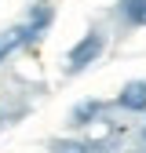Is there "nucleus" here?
<instances>
[{
	"instance_id": "nucleus-7",
	"label": "nucleus",
	"mask_w": 146,
	"mask_h": 153,
	"mask_svg": "<svg viewBox=\"0 0 146 153\" xmlns=\"http://www.w3.org/2000/svg\"><path fill=\"white\" fill-rule=\"evenodd\" d=\"M139 146H146V124H142V131H139Z\"/></svg>"
},
{
	"instance_id": "nucleus-6",
	"label": "nucleus",
	"mask_w": 146,
	"mask_h": 153,
	"mask_svg": "<svg viewBox=\"0 0 146 153\" xmlns=\"http://www.w3.org/2000/svg\"><path fill=\"white\" fill-rule=\"evenodd\" d=\"M106 113V102H99V99H88V102H80V106H73V128H91L99 117Z\"/></svg>"
},
{
	"instance_id": "nucleus-1",
	"label": "nucleus",
	"mask_w": 146,
	"mask_h": 153,
	"mask_svg": "<svg viewBox=\"0 0 146 153\" xmlns=\"http://www.w3.org/2000/svg\"><path fill=\"white\" fill-rule=\"evenodd\" d=\"M102 51H106V33H102V29H88L80 40L66 51V73H69V76L84 73L88 66H95V62L102 59Z\"/></svg>"
},
{
	"instance_id": "nucleus-5",
	"label": "nucleus",
	"mask_w": 146,
	"mask_h": 153,
	"mask_svg": "<svg viewBox=\"0 0 146 153\" xmlns=\"http://www.w3.org/2000/svg\"><path fill=\"white\" fill-rule=\"evenodd\" d=\"M117 18L132 29L146 26V0H117Z\"/></svg>"
},
{
	"instance_id": "nucleus-3",
	"label": "nucleus",
	"mask_w": 146,
	"mask_h": 153,
	"mask_svg": "<svg viewBox=\"0 0 146 153\" xmlns=\"http://www.w3.org/2000/svg\"><path fill=\"white\" fill-rule=\"evenodd\" d=\"M117 106L128 113H146V80H128L117 95Z\"/></svg>"
},
{
	"instance_id": "nucleus-2",
	"label": "nucleus",
	"mask_w": 146,
	"mask_h": 153,
	"mask_svg": "<svg viewBox=\"0 0 146 153\" xmlns=\"http://www.w3.org/2000/svg\"><path fill=\"white\" fill-rule=\"evenodd\" d=\"M51 18H55V7H51V0H36V4L29 7V18H26V48H36L44 40V33L51 26Z\"/></svg>"
},
{
	"instance_id": "nucleus-4",
	"label": "nucleus",
	"mask_w": 146,
	"mask_h": 153,
	"mask_svg": "<svg viewBox=\"0 0 146 153\" xmlns=\"http://www.w3.org/2000/svg\"><path fill=\"white\" fill-rule=\"evenodd\" d=\"M18 51H26V26L22 22L0 33V66H4L11 55H18Z\"/></svg>"
}]
</instances>
